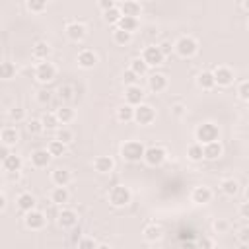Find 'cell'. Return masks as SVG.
I'll return each instance as SVG.
<instances>
[{"label": "cell", "mask_w": 249, "mask_h": 249, "mask_svg": "<svg viewBox=\"0 0 249 249\" xmlns=\"http://www.w3.org/2000/svg\"><path fill=\"white\" fill-rule=\"evenodd\" d=\"M28 10L33 12V14H43L47 10V2H43V0H28Z\"/></svg>", "instance_id": "cell-40"}, {"label": "cell", "mask_w": 249, "mask_h": 249, "mask_svg": "<svg viewBox=\"0 0 249 249\" xmlns=\"http://www.w3.org/2000/svg\"><path fill=\"white\" fill-rule=\"evenodd\" d=\"M16 64L10 62V61H4L0 62V80H12L16 76Z\"/></svg>", "instance_id": "cell-32"}, {"label": "cell", "mask_w": 249, "mask_h": 249, "mask_svg": "<svg viewBox=\"0 0 249 249\" xmlns=\"http://www.w3.org/2000/svg\"><path fill=\"white\" fill-rule=\"evenodd\" d=\"M31 55H33V59H37V61H47L49 59V55H51V45L47 43V41H37L35 45H33V49H31Z\"/></svg>", "instance_id": "cell-24"}, {"label": "cell", "mask_w": 249, "mask_h": 249, "mask_svg": "<svg viewBox=\"0 0 249 249\" xmlns=\"http://www.w3.org/2000/svg\"><path fill=\"white\" fill-rule=\"evenodd\" d=\"M31 166L35 168V170H45L49 164H51V154L47 152V150H35L33 154H31Z\"/></svg>", "instance_id": "cell-21"}, {"label": "cell", "mask_w": 249, "mask_h": 249, "mask_svg": "<svg viewBox=\"0 0 249 249\" xmlns=\"http://www.w3.org/2000/svg\"><path fill=\"white\" fill-rule=\"evenodd\" d=\"M2 166H4V170H6V171H10V173H18V171L22 170L24 162H22V158H20V156L10 154V156H8V158L2 162Z\"/></svg>", "instance_id": "cell-30"}, {"label": "cell", "mask_w": 249, "mask_h": 249, "mask_svg": "<svg viewBox=\"0 0 249 249\" xmlns=\"http://www.w3.org/2000/svg\"><path fill=\"white\" fill-rule=\"evenodd\" d=\"M55 115H57V119H59V123H61V124H68V123H72V121H74V117H76L74 109H72V107H68V105L59 107V109L55 111Z\"/></svg>", "instance_id": "cell-29"}, {"label": "cell", "mask_w": 249, "mask_h": 249, "mask_svg": "<svg viewBox=\"0 0 249 249\" xmlns=\"http://www.w3.org/2000/svg\"><path fill=\"white\" fill-rule=\"evenodd\" d=\"M144 239L146 241H150V243H154V241H158V239H162V228L160 226H156V224H148L146 228H144Z\"/></svg>", "instance_id": "cell-31"}, {"label": "cell", "mask_w": 249, "mask_h": 249, "mask_svg": "<svg viewBox=\"0 0 249 249\" xmlns=\"http://www.w3.org/2000/svg\"><path fill=\"white\" fill-rule=\"evenodd\" d=\"M237 95L241 101H249V82L247 80H241L237 84Z\"/></svg>", "instance_id": "cell-44"}, {"label": "cell", "mask_w": 249, "mask_h": 249, "mask_svg": "<svg viewBox=\"0 0 249 249\" xmlns=\"http://www.w3.org/2000/svg\"><path fill=\"white\" fill-rule=\"evenodd\" d=\"M51 181H53V185L55 187H68V183L72 181V175H70V171L68 170H55L53 173H51Z\"/></svg>", "instance_id": "cell-23"}, {"label": "cell", "mask_w": 249, "mask_h": 249, "mask_svg": "<svg viewBox=\"0 0 249 249\" xmlns=\"http://www.w3.org/2000/svg\"><path fill=\"white\" fill-rule=\"evenodd\" d=\"M133 117H135V107H131L127 103L117 109V121H121V123H131Z\"/></svg>", "instance_id": "cell-34"}, {"label": "cell", "mask_w": 249, "mask_h": 249, "mask_svg": "<svg viewBox=\"0 0 249 249\" xmlns=\"http://www.w3.org/2000/svg\"><path fill=\"white\" fill-rule=\"evenodd\" d=\"M0 140H2V144L4 146H14V144H18L20 142V133H18V129H14V127H6V129H2V133H0Z\"/></svg>", "instance_id": "cell-22"}, {"label": "cell", "mask_w": 249, "mask_h": 249, "mask_svg": "<svg viewBox=\"0 0 249 249\" xmlns=\"http://www.w3.org/2000/svg\"><path fill=\"white\" fill-rule=\"evenodd\" d=\"M93 170L97 173H101V175H107V173H111L115 170V160L111 156H97L93 160Z\"/></svg>", "instance_id": "cell-18"}, {"label": "cell", "mask_w": 249, "mask_h": 249, "mask_svg": "<svg viewBox=\"0 0 249 249\" xmlns=\"http://www.w3.org/2000/svg\"><path fill=\"white\" fill-rule=\"evenodd\" d=\"M191 201H193L195 204H208V202L212 201V191H210L208 187H204V185L195 187L193 193H191Z\"/></svg>", "instance_id": "cell-20"}, {"label": "cell", "mask_w": 249, "mask_h": 249, "mask_svg": "<svg viewBox=\"0 0 249 249\" xmlns=\"http://www.w3.org/2000/svg\"><path fill=\"white\" fill-rule=\"evenodd\" d=\"M129 70H131V72H135V74L140 78V76H144V74L148 72V66H146V62H144L140 57H137V59H133V61H131Z\"/></svg>", "instance_id": "cell-36"}, {"label": "cell", "mask_w": 249, "mask_h": 249, "mask_svg": "<svg viewBox=\"0 0 249 249\" xmlns=\"http://www.w3.org/2000/svg\"><path fill=\"white\" fill-rule=\"evenodd\" d=\"M57 222H59V226H61L62 230H70V228H74V226L78 224V214H76V210H72V208H62V210L59 212Z\"/></svg>", "instance_id": "cell-12"}, {"label": "cell", "mask_w": 249, "mask_h": 249, "mask_svg": "<svg viewBox=\"0 0 249 249\" xmlns=\"http://www.w3.org/2000/svg\"><path fill=\"white\" fill-rule=\"evenodd\" d=\"M195 137H197L199 144L204 146V144L220 140V129H218V124H214V123H202V124H199V127H197Z\"/></svg>", "instance_id": "cell-2"}, {"label": "cell", "mask_w": 249, "mask_h": 249, "mask_svg": "<svg viewBox=\"0 0 249 249\" xmlns=\"http://www.w3.org/2000/svg\"><path fill=\"white\" fill-rule=\"evenodd\" d=\"M115 6H117V2H115V0H99V8H101L103 12H107V10L115 8Z\"/></svg>", "instance_id": "cell-51"}, {"label": "cell", "mask_w": 249, "mask_h": 249, "mask_svg": "<svg viewBox=\"0 0 249 249\" xmlns=\"http://www.w3.org/2000/svg\"><path fill=\"white\" fill-rule=\"evenodd\" d=\"M222 154H224V146H222V142H220V140H216V142H210V144H204V146H202V158H204V160L214 162V160L222 158Z\"/></svg>", "instance_id": "cell-17"}, {"label": "cell", "mask_w": 249, "mask_h": 249, "mask_svg": "<svg viewBox=\"0 0 249 249\" xmlns=\"http://www.w3.org/2000/svg\"><path fill=\"white\" fill-rule=\"evenodd\" d=\"M6 204H8V199H6V195H2V193H0V212H2V210L6 208Z\"/></svg>", "instance_id": "cell-58"}, {"label": "cell", "mask_w": 249, "mask_h": 249, "mask_svg": "<svg viewBox=\"0 0 249 249\" xmlns=\"http://www.w3.org/2000/svg\"><path fill=\"white\" fill-rule=\"evenodd\" d=\"M35 204H37V199L31 195V193H28V191H24V193H20L18 195V199H16V206L22 210V212H31V210H35Z\"/></svg>", "instance_id": "cell-16"}, {"label": "cell", "mask_w": 249, "mask_h": 249, "mask_svg": "<svg viewBox=\"0 0 249 249\" xmlns=\"http://www.w3.org/2000/svg\"><path fill=\"white\" fill-rule=\"evenodd\" d=\"M121 10V16H127V18H139L142 12L140 2H135V0H124V2L117 4Z\"/></svg>", "instance_id": "cell-13"}, {"label": "cell", "mask_w": 249, "mask_h": 249, "mask_svg": "<svg viewBox=\"0 0 249 249\" xmlns=\"http://www.w3.org/2000/svg\"><path fill=\"white\" fill-rule=\"evenodd\" d=\"M133 121H137L139 124H142V127H148V124H152L156 121V109L148 103H140L139 107H135Z\"/></svg>", "instance_id": "cell-5"}, {"label": "cell", "mask_w": 249, "mask_h": 249, "mask_svg": "<svg viewBox=\"0 0 249 249\" xmlns=\"http://www.w3.org/2000/svg\"><path fill=\"white\" fill-rule=\"evenodd\" d=\"M168 158V152L164 146H150L144 150V162L150 166V168H160Z\"/></svg>", "instance_id": "cell-6"}, {"label": "cell", "mask_w": 249, "mask_h": 249, "mask_svg": "<svg viewBox=\"0 0 249 249\" xmlns=\"http://www.w3.org/2000/svg\"><path fill=\"white\" fill-rule=\"evenodd\" d=\"M10 154H12V152H10V148H8V146H4V144H0V160H2V162H4V160H6L8 156H10Z\"/></svg>", "instance_id": "cell-55"}, {"label": "cell", "mask_w": 249, "mask_h": 249, "mask_svg": "<svg viewBox=\"0 0 249 249\" xmlns=\"http://www.w3.org/2000/svg\"><path fill=\"white\" fill-rule=\"evenodd\" d=\"M173 51H175L179 57H183V59H191V57H195V55L199 53V41H197L195 37H191V35H181V37L175 41Z\"/></svg>", "instance_id": "cell-3"}, {"label": "cell", "mask_w": 249, "mask_h": 249, "mask_svg": "<svg viewBox=\"0 0 249 249\" xmlns=\"http://www.w3.org/2000/svg\"><path fill=\"white\" fill-rule=\"evenodd\" d=\"M37 101H39L41 105H47V103L51 101V93H49L47 90H41V92H37Z\"/></svg>", "instance_id": "cell-49"}, {"label": "cell", "mask_w": 249, "mask_h": 249, "mask_svg": "<svg viewBox=\"0 0 249 249\" xmlns=\"http://www.w3.org/2000/svg\"><path fill=\"white\" fill-rule=\"evenodd\" d=\"M95 249H113L111 245H107V243H97V247Z\"/></svg>", "instance_id": "cell-59"}, {"label": "cell", "mask_w": 249, "mask_h": 249, "mask_svg": "<svg viewBox=\"0 0 249 249\" xmlns=\"http://www.w3.org/2000/svg\"><path fill=\"white\" fill-rule=\"evenodd\" d=\"M158 49H160V53H162L164 57H168V55H171L173 45H171V43H168V41H164V43H160V45H158Z\"/></svg>", "instance_id": "cell-50"}, {"label": "cell", "mask_w": 249, "mask_h": 249, "mask_svg": "<svg viewBox=\"0 0 249 249\" xmlns=\"http://www.w3.org/2000/svg\"><path fill=\"white\" fill-rule=\"evenodd\" d=\"M28 131H30V135H39V133H43V124H41V119H31V121H28Z\"/></svg>", "instance_id": "cell-43"}, {"label": "cell", "mask_w": 249, "mask_h": 249, "mask_svg": "<svg viewBox=\"0 0 249 249\" xmlns=\"http://www.w3.org/2000/svg\"><path fill=\"white\" fill-rule=\"evenodd\" d=\"M124 103L131 107H139L144 103V90L140 86H127L124 88Z\"/></svg>", "instance_id": "cell-9"}, {"label": "cell", "mask_w": 249, "mask_h": 249, "mask_svg": "<svg viewBox=\"0 0 249 249\" xmlns=\"http://www.w3.org/2000/svg\"><path fill=\"white\" fill-rule=\"evenodd\" d=\"M86 26L82 24V22H70L68 26H66V37L70 39V41H74V43H78V41H82L84 37H86Z\"/></svg>", "instance_id": "cell-14"}, {"label": "cell", "mask_w": 249, "mask_h": 249, "mask_svg": "<svg viewBox=\"0 0 249 249\" xmlns=\"http://www.w3.org/2000/svg\"><path fill=\"white\" fill-rule=\"evenodd\" d=\"M140 59H142V61L146 62V66L150 68V66H160L166 57L160 53L158 45H148V47L142 51V57H140Z\"/></svg>", "instance_id": "cell-10"}, {"label": "cell", "mask_w": 249, "mask_h": 249, "mask_svg": "<svg viewBox=\"0 0 249 249\" xmlns=\"http://www.w3.org/2000/svg\"><path fill=\"white\" fill-rule=\"evenodd\" d=\"M220 191H222L226 197H235V195L239 193V183H237V179H233V177L222 179V181H220Z\"/></svg>", "instance_id": "cell-26"}, {"label": "cell", "mask_w": 249, "mask_h": 249, "mask_svg": "<svg viewBox=\"0 0 249 249\" xmlns=\"http://www.w3.org/2000/svg\"><path fill=\"white\" fill-rule=\"evenodd\" d=\"M239 239H241V243H243V245L249 241V228H241V232H239Z\"/></svg>", "instance_id": "cell-56"}, {"label": "cell", "mask_w": 249, "mask_h": 249, "mask_svg": "<svg viewBox=\"0 0 249 249\" xmlns=\"http://www.w3.org/2000/svg\"><path fill=\"white\" fill-rule=\"evenodd\" d=\"M144 150H146V146L142 142H139V140H127V142L121 146V156H123V160H127L131 164H137V162H140L144 158Z\"/></svg>", "instance_id": "cell-1"}, {"label": "cell", "mask_w": 249, "mask_h": 249, "mask_svg": "<svg viewBox=\"0 0 249 249\" xmlns=\"http://www.w3.org/2000/svg\"><path fill=\"white\" fill-rule=\"evenodd\" d=\"M197 249H214V241L210 237H201L197 241Z\"/></svg>", "instance_id": "cell-48"}, {"label": "cell", "mask_w": 249, "mask_h": 249, "mask_svg": "<svg viewBox=\"0 0 249 249\" xmlns=\"http://www.w3.org/2000/svg\"><path fill=\"white\" fill-rule=\"evenodd\" d=\"M41 124H43V131H59V119L55 113H45L41 117Z\"/></svg>", "instance_id": "cell-33"}, {"label": "cell", "mask_w": 249, "mask_h": 249, "mask_svg": "<svg viewBox=\"0 0 249 249\" xmlns=\"http://www.w3.org/2000/svg\"><path fill=\"white\" fill-rule=\"evenodd\" d=\"M171 113H173L175 117H183V113H185V105H183V103H175V105L171 107Z\"/></svg>", "instance_id": "cell-52"}, {"label": "cell", "mask_w": 249, "mask_h": 249, "mask_svg": "<svg viewBox=\"0 0 249 249\" xmlns=\"http://www.w3.org/2000/svg\"><path fill=\"white\" fill-rule=\"evenodd\" d=\"M97 55L93 53V51H90V49H84V51H80L78 53V57H76V62H78V66L80 68H86V70H90V68H93L95 64H97Z\"/></svg>", "instance_id": "cell-15"}, {"label": "cell", "mask_w": 249, "mask_h": 249, "mask_svg": "<svg viewBox=\"0 0 249 249\" xmlns=\"http://www.w3.org/2000/svg\"><path fill=\"white\" fill-rule=\"evenodd\" d=\"M121 18H123V16H121V10H119V6H115V8L107 10V12H103V20H105L107 24H111V26H117Z\"/></svg>", "instance_id": "cell-39"}, {"label": "cell", "mask_w": 249, "mask_h": 249, "mask_svg": "<svg viewBox=\"0 0 249 249\" xmlns=\"http://www.w3.org/2000/svg\"><path fill=\"white\" fill-rule=\"evenodd\" d=\"M123 82L127 84V86H139V76H137L135 72H131V70H124V74H123Z\"/></svg>", "instance_id": "cell-47"}, {"label": "cell", "mask_w": 249, "mask_h": 249, "mask_svg": "<svg viewBox=\"0 0 249 249\" xmlns=\"http://www.w3.org/2000/svg\"><path fill=\"white\" fill-rule=\"evenodd\" d=\"M133 41V35L131 33H127V31H123V30H113V43H117V45H129Z\"/></svg>", "instance_id": "cell-37"}, {"label": "cell", "mask_w": 249, "mask_h": 249, "mask_svg": "<svg viewBox=\"0 0 249 249\" xmlns=\"http://www.w3.org/2000/svg\"><path fill=\"white\" fill-rule=\"evenodd\" d=\"M139 26H140L139 18H127V16H123V18L119 20V24H117V30H123V31H127V33L133 35V33L139 30Z\"/></svg>", "instance_id": "cell-27"}, {"label": "cell", "mask_w": 249, "mask_h": 249, "mask_svg": "<svg viewBox=\"0 0 249 249\" xmlns=\"http://www.w3.org/2000/svg\"><path fill=\"white\" fill-rule=\"evenodd\" d=\"M97 247V241L93 237H82L76 245V249H95Z\"/></svg>", "instance_id": "cell-46"}, {"label": "cell", "mask_w": 249, "mask_h": 249, "mask_svg": "<svg viewBox=\"0 0 249 249\" xmlns=\"http://www.w3.org/2000/svg\"><path fill=\"white\" fill-rule=\"evenodd\" d=\"M197 86L201 88V90H212L216 84H214V76H212V72L210 70H202L199 76H197Z\"/></svg>", "instance_id": "cell-28"}, {"label": "cell", "mask_w": 249, "mask_h": 249, "mask_svg": "<svg viewBox=\"0 0 249 249\" xmlns=\"http://www.w3.org/2000/svg\"><path fill=\"white\" fill-rule=\"evenodd\" d=\"M187 158H189L191 162H202V160H204V158H202V144H199V142L191 144V146L187 148Z\"/></svg>", "instance_id": "cell-38"}, {"label": "cell", "mask_w": 249, "mask_h": 249, "mask_svg": "<svg viewBox=\"0 0 249 249\" xmlns=\"http://www.w3.org/2000/svg\"><path fill=\"white\" fill-rule=\"evenodd\" d=\"M47 152L51 154V158H61V156H64V154H66V144H62V142H59V140L55 139V140H51V142H49Z\"/></svg>", "instance_id": "cell-35"}, {"label": "cell", "mask_w": 249, "mask_h": 249, "mask_svg": "<svg viewBox=\"0 0 249 249\" xmlns=\"http://www.w3.org/2000/svg\"><path fill=\"white\" fill-rule=\"evenodd\" d=\"M68 201H70V193H68L66 187H55V189L51 191V202H53V204L64 206Z\"/></svg>", "instance_id": "cell-25"}, {"label": "cell", "mask_w": 249, "mask_h": 249, "mask_svg": "<svg viewBox=\"0 0 249 249\" xmlns=\"http://www.w3.org/2000/svg\"><path fill=\"white\" fill-rule=\"evenodd\" d=\"M24 222H26V228H28V230H33V232H39V230H43V228L47 226V218H45V214L39 212V210L28 212L26 218H24Z\"/></svg>", "instance_id": "cell-11"}, {"label": "cell", "mask_w": 249, "mask_h": 249, "mask_svg": "<svg viewBox=\"0 0 249 249\" xmlns=\"http://www.w3.org/2000/svg\"><path fill=\"white\" fill-rule=\"evenodd\" d=\"M212 228H214L216 233H226V232L230 230V222L224 220V218H216L214 224H212Z\"/></svg>", "instance_id": "cell-45"}, {"label": "cell", "mask_w": 249, "mask_h": 249, "mask_svg": "<svg viewBox=\"0 0 249 249\" xmlns=\"http://www.w3.org/2000/svg\"><path fill=\"white\" fill-rule=\"evenodd\" d=\"M131 201H133V193H131L129 187H124V185H115V187H111V191H109V202H111L115 208L127 206Z\"/></svg>", "instance_id": "cell-4"}, {"label": "cell", "mask_w": 249, "mask_h": 249, "mask_svg": "<svg viewBox=\"0 0 249 249\" xmlns=\"http://www.w3.org/2000/svg\"><path fill=\"white\" fill-rule=\"evenodd\" d=\"M179 249H197V243L195 241H181Z\"/></svg>", "instance_id": "cell-57"}, {"label": "cell", "mask_w": 249, "mask_h": 249, "mask_svg": "<svg viewBox=\"0 0 249 249\" xmlns=\"http://www.w3.org/2000/svg\"><path fill=\"white\" fill-rule=\"evenodd\" d=\"M148 88H150V92H154V93L166 92V90H168V76H166V74H160V72L152 74V76L148 78Z\"/></svg>", "instance_id": "cell-19"}, {"label": "cell", "mask_w": 249, "mask_h": 249, "mask_svg": "<svg viewBox=\"0 0 249 249\" xmlns=\"http://www.w3.org/2000/svg\"><path fill=\"white\" fill-rule=\"evenodd\" d=\"M239 214H241V218H243V220H247V218H249V202H241V206H239Z\"/></svg>", "instance_id": "cell-54"}, {"label": "cell", "mask_w": 249, "mask_h": 249, "mask_svg": "<svg viewBox=\"0 0 249 249\" xmlns=\"http://www.w3.org/2000/svg\"><path fill=\"white\" fill-rule=\"evenodd\" d=\"M70 92H72V88H70V86H61V90H59L61 97H64V99H70V97H72V95H70Z\"/></svg>", "instance_id": "cell-53"}, {"label": "cell", "mask_w": 249, "mask_h": 249, "mask_svg": "<svg viewBox=\"0 0 249 249\" xmlns=\"http://www.w3.org/2000/svg\"><path fill=\"white\" fill-rule=\"evenodd\" d=\"M57 140L62 142V144H70V142H74V133L70 129H59L57 131Z\"/></svg>", "instance_id": "cell-41"}, {"label": "cell", "mask_w": 249, "mask_h": 249, "mask_svg": "<svg viewBox=\"0 0 249 249\" xmlns=\"http://www.w3.org/2000/svg\"><path fill=\"white\" fill-rule=\"evenodd\" d=\"M57 78V66L49 61H43L35 66V80L41 82V84H49Z\"/></svg>", "instance_id": "cell-7"}, {"label": "cell", "mask_w": 249, "mask_h": 249, "mask_svg": "<svg viewBox=\"0 0 249 249\" xmlns=\"http://www.w3.org/2000/svg\"><path fill=\"white\" fill-rule=\"evenodd\" d=\"M8 119H10L12 123H22V121L26 119V109H22V107H14V109H10Z\"/></svg>", "instance_id": "cell-42"}, {"label": "cell", "mask_w": 249, "mask_h": 249, "mask_svg": "<svg viewBox=\"0 0 249 249\" xmlns=\"http://www.w3.org/2000/svg\"><path fill=\"white\" fill-rule=\"evenodd\" d=\"M212 76H214V84H218L220 88H228V86H232L233 80H235L233 70H232L230 66H224V64L216 66V68L212 70Z\"/></svg>", "instance_id": "cell-8"}]
</instances>
